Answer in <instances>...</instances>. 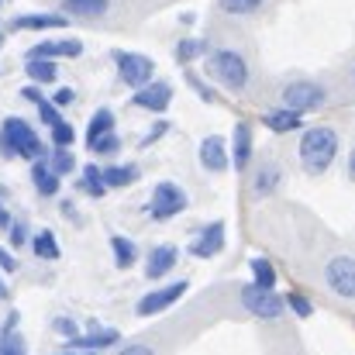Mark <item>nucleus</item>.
Wrapping results in <instances>:
<instances>
[{"instance_id":"1","label":"nucleus","mask_w":355,"mask_h":355,"mask_svg":"<svg viewBox=\"0 0 355 355\" xmlns=\"http://www.w3.org/2000/svg\"><path fill=\"white\" fill-rule=\"evenodd\" d=\"M338 152H342V138H338V131H335L331 124H311V128H304V135H300V141H297L300 169H304L311 180H321V176L335 166Z\"/></svg>"},{"instance_id":"2","label":"nucleus","mask_w":355,"mask_h":355,"mask_svg":"<svg viewBox=\"0 0 355 355\" xmlns=\"http://www.w3.org/2000/svg\"><path fill=\"white\" fill-rule=\"evenodd\" d=\"M207 76L218 87H225L232 94H241V90H248L252 69H248V59L241 52H235V49H211V55H207Z\"/></svg>"},{"instance_id":"3","label":"nucleus","mask_w":355,"mask_h":355,"mask_svg":"<svg viewBox=\"0 0 355 355\" xmlns=\"http://www.w3.org/2000/svg\"><path fill=\"white\" fill-rule=\"evenodd\" d=\"M42 138L24 118H3L0 124V155L3 159H42Z\"/></svg>"},{"instance_id":"4","label":"nucleus","mask_w":355,"mask_h":355,"mask_svg":"<svg viewBox=\"0 0 355 355\" xmlns=\"http://www.w3.org/2000/svg\"><path fill=\"white\" fill-rule=\"evenodd\" d=\"M324 104H328V90H324V83H318L311 76H297V80H286L279 87V107H286V111L314 114Z\"/></svg>"},{"instance_id":"5","label":"nucleus","mask_w":355,"mask_h":355,"mask_svg":"<svg viewBox=\"0 0 355 355\" xmlns=\"http://www.w3.org/2000/svg\"><path fill=\"white\" fill-rule=\"evenodd\" d=\"M187 207H190V197H187V190H183L180 183L162 180V183L152 187V197H148V218H152V221H173V218H180Z\"/></svg>"},{"instance_id":"6","label":"nucleus","mask_w":355,"mask_h":355,"mask_svg":"<svg viewBox=\"0 0 355 355\" xmlns=\"http://www.w3.org/2000/svg\"><path fill=\"white\" fill-rule=\"evenodd\" d=\"M111 59H114V66H118V80L124 87H131V90H141L145 83L155 80V62H152L148 55H141V52L114 49Z\"/></svg>"},{"instance_id":"7","label":"nucleus","mask_w":355,"mask_h":355,"mask_svg":"<svg viewBox=\"0 0 355 355\" xmlns=\"http://www.w3.org/2000/svg\"><path fill=\"white\" fill-rule=\"evenodd\" d=\"M238 300H241V307H245L252 318H259V321H279L283 311H286V304H283V297H279L276 290H262V286H255V283H245L241 293H238Z\"/></svg>"},{"instance_id":"8","label":"nucleus","mask_w":355,"mask_h":355,"mask_svg":"<svg viewBox=\"0 0 355 355\" xmlns=\"http://www.w3.org/2000/svg\"><path fill=\"white\" fill-rule=\"evenodd\" d=\"M324 283L335 297H345L355 300V255L349 252H338L324 262Z\"/></svg>"},{"instance_id":"9","label":"nucleus","mask_w":355,"mask_h":355,"mask_svg":"<svg viewBox=\"0 0 355 355\" xmlns=\"http://www.w3.org/2000/svg\"><path fill=\"white\" fill-rule=\"evenodd\" d=\"M187 290H190L187 279H176V283H166V286H159V290H148V293L135 304V314H138V318H155V314L169 311L173 304H180V300L187 297Z\"/></svg>"},{"instance_id":"10","label":"nucleus","mask_w":355,"mask_h":355,"mask_svg":"<svg viewBox=\"0 0 355 355\" xmlns=\"http://www.w3.org/2000/svg\"><path fill=\"white\" fill-rule=\"evenodd\" d=\"M225 245H228V225H225V221H211V225H204V228L193 235L190 255H193V259H214V255L225 252Z\"/></svg>"},{"instance_id":"11","label":"nucleus","mask_w":355,"mask_h":355,"mask_svg":"<svg viewBox=\"0 0 355 355\" xmlns=\"http://www.w3.org/2000/svg\"><path fill=\"white\" fill-rule=\"evenodd\" d=\"M169 104H173V87L166 80H152L141 90H135V97H131V107L148 111V114H162V111H169Z\"/></svg>"},{"instance_id":"12","label":"nucleus","mask_w":355,"mask_h":355,"mask_svg":"<svg viewBox=\"0 0 355 355\" xmlns=\"http://www.w3.org/2000/svg\"><path fill=\"white\" fill-rule=\"evenodd\" d=\"M200 166L211 173V176H221L232 169V148H228V138L221 135H207L200 141Z\"/></svg>"},{"instance_id":"13","label":"nucleus","mask_w":355,"mask_h":355,"mask_svg":"<svg viewBox=\"0 0 355 355\" xmlns=\"http://www.w3.org/2000/svg\"><path fill=\"white\" fill-rule=\"evenodd\" d=\"M228 148H232V166H235V173H245L248 162L255 159V131H252L248 121H238L235 124Z\"/></svg>"},{"instance_id":"14","label":"nucleus","mask_w":355,"mask_h":355,"mask_svg":"<svg viewBox=\"0 0 355 355\" xmlns=\"http://www.w3.org/2000/svg\"><path fill=\"white\" fill-rule=\"evenodd\" d=\"M121 342V331L114 328H104V324H90V331L87 335H80V338H73V342H66L73 352H104V349H111V345H118Z\"/></svg>"},{"instance_id":"15","label":"nucleus","mask_w":355,"mask_h":355,"mask_svg":"<svg viewBox=\"0 0 355 355\" xmlns=\"http://www.w3.org/2000/svg\"><path fill=\"white\" fill-rule=\"evenodd\" d=\"M83 55V42L80 38H55V42H38L28 49V59H80Z\"/></svg>"},{"instance_id":"16","label":"nucleus","mask_w":355,"mask_h":355,"mask_svg":"<svg viewBox=\"0 0 355 355\" xmlns=\"http://www.w3.org/2000/svg\"><path fill=\"white\" fill-rule=\"evenodd\" d=\"M283 166L276 162V159H266L259 169H255V176H252V197L255 200H266V197H272L279 187H283Z\"/></svg>"},{"instance_id":"17","label":"nucleus","mask_w":355,"mask_h":355,"mask_svg":"<svg viewBox=\"0 0 355 355\" xmlns=\"http://www.w3.org/2000/svg\"><path fill=\"white\" fill-rule=\"evenodd\" d=\"M176 262H180V248L176 245H152V252L145 259V276L148 279H162V276H169L176 269Z\"/></svg>"},{"instance_id":"18","label":"nucleus","mask_w":355,"mask_h":355,"mask_svg":"<svg viewBox=\"0 0 355 355\" xmlns=\"http://www.w3.org/2000/svg\"><path fill=\"white\" fill-rule=\"evenodd\" d=\"M66 24H69L66 14H24L14 21V31H59Z\"/></svg>"},{"instance_id":"19","label":"nucleus","mask_w":355,"mask_h":355,"mask_svg":"<svg viewBox=\"0 0 355 355\" xmlns=\"http://www.w3.org/2000/svg\"><path fill=\"white\" fill-rule=\"evenodd\" d=\"M31 183H35V190H38L42 197H55L59 187H62V176L52 173L49 159H35V162H31Z\"/></svg>"},{"instance_id":"20","label":"nucleus","mask_w":355,"mask_h":355,"mask_svg":"<svg viewBox=\"0 0 355 355\" xmlns=\"http://www.w3.org/2000/svg\"><path fill=\"white\" fill-rule=\"evenodd\" d=\"M262 128H269L272 135H290V131H300L304 128V114L286 111V107H276V111L262 114Z\"/></svg>"},{"instance_id":"21","label":"nucleus","mask_w":355,"mask_h":355,"mask_svg":"<svg viewBox=\"0 0 355 355\" xmlns=\"http://www.w3.org/2000/svg\"><path fill=\"white\" fill-rule=\"evenodd\" d=\"M114 131H118L114 111H111V107H97L94 118H90V124H87V148H94L104 135H114Z\"/></svg>"},{"instance_id":"22","label":"nucleus","mask_w":355,"mask_h":355,"mask_svg":"<svg viewBox=\"0 0 355 355\" xmlns=\"http://www.w3.org/2000/svg\"><path fill=\"white\" fill-rule=\"evenodd\" d=\"M207 55H211V42H207V38H180L176 49H173V59H176L180 66H190V62L207 59Z\"/></svg>"},{"instance_id":"23","label":"nucleus","mask_w":355,"mask_h":355,"mask_svg":"<svg viewBox=\"0 0 355 355\" xmlns=\"http://www.w3.org/2000/svg\"><path fill=\"white\" fill-rule=\"evenodd\" d=\"M107 7H111V0H62V14L66 17H83V21L104 17Z\"/></svg>"},{"instance_id":"24","label":"nucleus","mask_w":355,"mask_h":355,"mask_svg":"<svg viewBox=\"0 0 355 355\" xmlns=\"http://www.w3.org/2000/svg\"><path fill=\"white\" fill-rule=\"evenodd\" d=\"M138 176H141V169H138L135 162H124V166H107V169H104V183H107V190H124V187L138 183Z\"/></svg>"},{"instance_id":"25","label":"nucleus","mask_w":355,"mask_h":355,"mask_svg":"<svg viewBox=\"0 0 355 355\" xmlns=\"http://www.w3.org/2000/svg\"><path fill=\"white\" fill-rule=\"evenodd\" d=\"M24 73H28V80H31L35 87H49V83H55L59 66H55L52 59H28V62H24Z\"/></svg>"},{"instance_id":"26","label":"nucleus","mask_w":355,"mask_h":355,"mask_svg":"<svg viewBox=\"0 0 355 355\" xmlns=\"http://www.w3.org/2000/svg\"><path fill=\"white\" fill-rule=\"evenodd\" d=\"M80 190L87 193V197H94V200H101L104 193H107V183H104V169L97 166V162H90V166H83L80 169Z\"/></svg>"},{"instance_id":"27","label":"nucleus","mask_w":355,"mask_h":355,"mask_svg":"<svg viewBox=\"0 0 355 355\" xmlns=\"http://www.w3.org/2000/svg\"><path fill=\"white\" fill-rule=\"evenodd\" d=\"M31 252L42 259V262H55L59 255H62V248H59V241H55V232H49V228H42L38 235H31Z\"/></svg>"},{"instance_id":"28","label":"nucleus","mask_w":355,"mask_h":355,"mask_svg":"<svg viewBox=\"0 0 355 355\" xmlns=\"http://www.w3.org/2000/svg\"><path fill=\"white\" fill-rule=\"evenodd\" d=\"M111 255H114V266L118 269H131L138 262V245L124 235H111Z\"/></svg>"},{"instance_id":"29","label":"nucleus","mask_w":355,"mask_h":355,"mask_svg":"<svg viewBox=\"0 0 355 355\" xmlns=\"http://www.w3.org/2000/svg\"><path fill=\"white\" fill-rule=\"evenodd\" d=\"M248 272H252V283L262 286V290H276V269L266 255H255L248 259Z\"/></svg>"},{"instance_id":"30","label":"nucleus","mask_w":355,"mask_h":355,"mask_svg":"<svg viewBox=\"0 0 355 355\" xmlns=\"http://www.w3.org/2000/svg\"><path fill=\"white\" fill-rule=\"evenodd\" d=\"M49 166H52L55 176L76 173V155H73V148H52V152H49Z\"/></svg>"},{"instance_id":"31","label":"nucleus","mask_w":355,"mask_h":355,"mask_svg":"<svg viewBox=\"0 0 355 355\" xmlns=\"http://www.w3.org/2000/svg\"><path fill=\"white\" fill-rule=\"evenodd\" d=\"M262 3L266 0H218L221 14H232V17H252L262 10Z\"/></svg>"},{"instance_id":"32","label":"nucleus","mask_w":355,"mask_h":355,"mask_svg":"<svg viewBox=\"0 0 355 355\" xmlns=\"http://www.w3.org/2000/svg\"><path fill=\"white\" fill-rule=\"evenodd\" d=\"M283 304L290 307L293 318H314V300H311L307 293H300V290H290V293L283 297Z\"/></svg>"},{"instance_id":"33","label":"nucleus","mask_w":355,"mask_h":355,"mask_svg":"<svg viewBox=\"0 0 355 355\" xmlns=\"http://www.w3.org/2000/svg\"><path fill=\"white\" fill-rule=\"evenodd\" d=\"M52 131V148H73V141H76V128L69 124V121H59L55 128H49Z\"/></svg>"},{"instance_id":"34","label":"nucleus","mask_w":355,"mask_h":355,"mask_svg":"<svg viewBox=\"0 0 355 355\" xmlns=\"http://www.w3.org/2000/svg\"><path fill=\"white\" fill-rule=\"evenodd\" d=\"M52 328L66 338V342H73V338H80V324H76V318H69V314H62V318H55L52 321Z\"/></svg>"},{"instance_id":"35","label":"nucleus","mask_w":355,"mask_h":355,"mask_svg":"<svg viewBox=\"0 0 355 355\" xmlns=\"http://www.w3.org/2000/svg\"><path fill=\"white\" fill-rule=\"evenodd\" d=\"M187 83H190V87L197 90V97H200L204 104H214V101H218V94H214V87H207V83H204V80H200L197 73H187Z\"/></svg>"},{"instance_id":"36","label":"nucleus","mask_w":355,"mask_h":355,"mask_svg":"<svg viewBox=\"0 0 355 355\" xmlns=\"http://www.w3.org/2000/svg\"><path fill=\"white\" fill-rule=\"evenodd\" d=\"M7 241H10V248L28 245V241H31V235H28V225H24V221H10V228H7Z\"/></svg>"},{"instance_id":"37","label":"nucleus","mask_w":355,"mask_h":355,"mask_svg":"<svg viewBox=\"0 0 355 355\" xmlns=\"http://www.w3.org/2000/svg\"><path fill=\"white\" fill-rule=\"evenodd\" d=\"M38 118H42V124H49V128H55V124L62 121V111H59V107H55V104H52V101L45 97V101L38 104Z\"/></svg>"},{"instance_id":"38","label":"nucleus","mask_w":355,"mask_h":355,"mask_svg":"<svg viewBox=\"0 0 355 355\" xmlns=\"http://www.w3.org/2000/svg\"><path fill=\"white\" fill-rule=\"evenodd\" d=\"M90 152H97V155H118V152H121L118 131H114V135H104V138H101V141H97V145H94Z\"/></svg>"},{"instance_id":"39","label":"nucleus","mask_w":355,"mask_h":355,"mask_svg":"<svg viewBox=\"0 0 355 355\" xmlns=\"http://www.w3.org/2000/svg\"><path fill=\"white\" fill-rule=\"evenodd\" d=\"M0 355H24V345L14 331H3L0 335Z\"/></svg>"},{"instance_id":"40","label":"nucleus","mask_w":355,"mask_h":355,"mask_svg":"<svg viewBox=\"0 0 355 355\" xmlns=\"http://www.w3.org/2000/svg\"><path fill=\"white\" fill-rule=\"evenodd\" d=\"M166 131H169V121H155V128H152V131H148V135L138 141V148H148V145H155V141H159Z\"/></svg>"},{"instance_id":"41","label":"nucleus","mask_w":355,"mask_h":355,"mask_svg":"<svg viewBox=\"0 0 355 355\" xmlns=\"http://www.w3.org/2000/svg\"><path fill=\"white\" fill-rule=\"evenodd\" d=\"M73 101H76V90H73V87H62V90H55V97H52V104H55L59 111H62V107H69Z\"/></svg>"},{"instance_id":"42","label":"nucleus","mask_w":355,"mask_h":355,"mask_svg":"<svg viewBox=\"0 0 355 355\" xmlns=\"http://www.w3.org/2000/svg\"><path fill=\"white\" fill-rule=\"evenodd\" d=\"M0 272H17V255L0 248Z\"/></svg>"},{"instance_id":"43","label":"nucleus","mask_w":355,"mask_h":355,"mask_svg":"<svg viewBox=\"0 0 355 355\" xmlns=\"http://www.w3.org/2000/svg\"><path fill=\"white\" fill-rule=\"evenodd\" d=\"M118 355H155L152 345H141V342H135V345H121Z\"/></svg>"},{"instance_id":"44","label":"nucleus","mask_w":355,"mask_h":355,"mask_svg":"<svg viewBox=\"0 0 355 355\" xmlns=\"http://www.w3.org/2000/svg\"><path fill=\"white\" fill-rule=\"evenodd\" d=\"M21 97H24L28 104H35V107L45 101V97H42V87H35V83H31V87H24V90H21Z\"/></svg>"},{"instance_id":"45","label":"nucleus","mask_w":355,"mask_h":355,"mask_svg":"<svg viewBox=\"0 0 355 355\" xmlns=\"http://www.w3.org/2000/svg\"><path fill=\"white\" fill-rule=\"evenodd\" d=\"M59 211H62V218H66V221H73V225H80V221H83V218L76 214V207H73L69 200H62V204H59Z\"/></svg>"},{"instance_id":"46","label":"nucleus","mask_w":355,"mask_h":355,"mask_svg":"<svg viewBox=\"0 0 355 355\" xmlns=\"http://www.w3.org/2000/svg\"><path fill=\"white\" fill-rule=\"evenodd\" d=\"M345 176L355 183V145H352V152H349V159H345Z\"/></svg>"},{"instance_id":"47","label":"nucleus","mask_w":355,"mask_h":355,"mask_svg":"<svg viewBox=\"0 0 355 355\" xmlns=\"http://www.w3.org/2000/svg\"><path fill=\"white\" fill-rule=\"evenodd\" d=\"M10 221H14V218H10V211L0 204V228H10Z\"/></svg>"},{"instance_id":"48","label":"nucleus","mask_w":355,"mask_h":355,"mask_svg":"<svg viewBox=\"0 0 355 355\" xmlns=\"http://www.w3.org/2000/svg\"><path fill=\"white\" fill-rule=\"evenodd\" d=\"M7 297V286H3V276H0V300Z\"/></svg>"},{"instance_id":"49","label":"nucleus","mask_w":355,"mask_h":355,"mask_svg":"<svg viewBox=\"0 0 355 355\" xmlns=\"http://www.w3.org/2000/svg\"><path fill=\"white\" fill-rule=\"evenodd\" d=\"M349 76H352V87H355V62H352V69H349Z\"/></svg>"},{"instance_id":"50","label":"nucleus","mask_w":355,"mask_h":355,"mask_svg":"<svg viewBox=\"0 0 355 355\" xmlns=\"http://www.w3.org/2000/svg\"><path fill=\"white\" fill-rule=\"evenodd\" d=\"M62 355H73V352H62Z\"/></svg>"},{"instance_id":"51","label":"nucleus","mask_w":355,"mask_h":355,"mask_svg":"<svg viewBox=\"0 0 355 355\" xmlns=\"http://www.w3.org/2000/svg\"><path fill=\"white\" fill-rule=\"evenodd\" d=\"M0 7H3V0H0Z\"/></svg>"}]
</instances>
